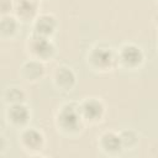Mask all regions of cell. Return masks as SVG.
<instances>
[{
    "label": "cell",
    "mask_w": 158,
    "mask_h": 158,
    "mask_svg": "<svg viewBox=\"0 0 158 158\" xmlns=\"http://www.w3.org/2000/svg\"><path fill=\"white\" fill-rule=\"evenodd\" d=\"M86 126L78 101H65L56 110L54 127L59 135L68 138H77L84 132Z\"/></svg>",
    "instance_id": "obj_1"
},
{
    "label": "cell",
    "mask_w": 158,
    "mask_h": 158,
    "mask_svg": "<svg viewBox=\"0 0 158 158\" xmlns=\"http://www.w3.org/2000/svg\"><path fill=\"white\" fill-rule=\"evenodd\" d=\"M88 68L96 74H107L118 68L117 52L106 43L93 44L85 56Z\"/></svg>",
    "instance_id": "obj_2"
},
{
    "label": "cell",
    "mask_w": 158,
    "mask_h": 158,
    "mask_svg": "<svg viewBox=\"0 0 158 158\" xmlns=\"http://www.w3.org/2000/svg\"><path fill=\"white\" fill-rule=\"evenodd\" d=\"M25 52L28 58L41 60L43 63L51 62L57 54V46L49 37L32 33L25 41Z\"/></svg>",
    "instance_id": "obj_3"
},
{
    "label": "cell",
    "mask_w": 158,
    "mask_h": 158,
    "mask_svg": "<svg viewBox=\"0 0 158 158\" xmlns=\"http://www.w3.org/2000/svg\"><path fill=\"white\" fill-rule=\"evenodd\" d=\"M117 52V62L118 68L125 70H138L143 67L146 62V54L143 48L135 43V42H123L118 48Z\"/></svg>",
    "instance_id": "obj_4"
},
{
    "label": "cell",
    "mask_w": 158,
    "mask_h": 158,
    "mask_svg": "<svg viewBox=\"0 0 158 158\" xmlns=\"http://www.w3.org/2000/svg\"><path fill=\"white\" fill-rule=\"evenodd\" d=\"M17 143L21 151L25 152L27 156L42 157V152L46 146V136L41 130L27 126L19 131Z\"/></svg>",
    "instance_id": "obj_5"
},
{
    "label": "cell",
    "mask_w": 158,
    "mask_h": 158,
    "mask_svg": "<svg viewBox=\"0 0 158 158\" xmlns=\"http://www.w3.org/2000/svg\"><path fill=\"white\" fill-rule=\"evenodd\" d=\"M78 105L80 114L88 126H94L104 122L107 110L106 104L101 98L94 95L85 96L80 101H78Z\"/></svg>",
    "instance_id": "obj_6"
},
{
    "label": "cell",
    "mask_w": 158,
    "mask_h": 158,
    "mask_svg": "<svg viewBox=\"0 0 158 158\" xmlns=\"http://www.w3.org/2000/svg\"><path fill=\"white\" fill-rule=\"evenodd\" d=\"M51 81H52L53 88L58 93L68 94L75 88L78 78H77V74L72 67H69L68 64L60 63V64H57L52 69Z\"/></svg>",
    "instance_id": "obj_7"
},
{
    "label": "cell",
    "mask_w": 158,
    "mask_h": 158,
    "mask_svg": "<svg viewBox=\"0 0 158 158\" xmlns=\"http://www.w3.org/2000/svg\"><path fill=\"white\" fill-rule=\"evenodd\" d=\"M32 117L31 109L26 102H19L12 105H6L5 109V122L7 126L15 130H22L30 126Z\"/></svg>",
    "instance_id": "obj_8"
},
{
    "label": "cell",
    "mask_w": 158,
    "mask_h": 158,
    "mask_svg": "<svg viewBox=\"0 0 158 158\" xmlns=\"http://www.w3.org/2000/svg\"><path fill=\"white\" fill-rule=\"evenodd\" d=\"M98 149L107 157H117L123 152L118 131L106 130L98 135L96 138Z\"/></svg>",
    "instance_id": "obj_9"
},
{
    "label": "cell",
    "mask_w": 158,
    "mask_h": 158,
    "mask_svg": "<svg viewBox=\"0 0 158 158\" xmlns=\"http://www.w3.org/2000/svg\"><path fill=\"white\" fill-rule=\"evenodd\" d=\"M19 75L27 84H37L46 75V63L37 59L27 58L21 63Z\"/></svg>",
    "instance_id": "obj_10"
},
{
    "label": "cell",
    "mask_w": 158,
    "mask_h": 158,
    "mask_svg": "<svg viewBox=\"0 0 158 158\" xmlns=\"http://www.w3.org/2000/svg\"><path fill=\"white\" fill-rule=\"evenodd\" d=\"M32 26V33H36L38 36L49 37L52 38L58 30V20L54 14L52 12H40L38 16L33 20L31 23Z\"/></svg>",
    "instance_id": "obj_11"
},
{
    "label": "cell",
    "mask_w": 158,
    "mask_h": 158,
    "mask_svg": "<svg viewBox=\"0 0 158 158\" xmlns=\"http://www.w3.org/2000/svg\"><path fill=\"white\" fill-rule=\"evenodd\" d=\"M12 14L21 23H32L40 14V0H14Z\"/></svg>",
    "instance_id": "obj_12"
},
{
    "label": "cell",
    "mask_w": 158,
    "mask_h": 158,
    "mask_svg": "<svg viewBox=\"0 0 158 158\" xmlns=\"http://www.w3.org/2000/svg\"><path fill=\"white\" fill-rule=\"evenodd\" d=\"M21 22L14 14L1 15L0 16V37L4 41H10L16 38L20 32Z\"/></svg>",
    "instance_id": "obj_13"
},
{
    "label": "cell",
    "mask_w": 158,
    "mask_h": 158,
    "mask_svg": "<svg viewBox=\"0 0 158 158\" xmlns=\"http://www.w3.org/2000/svg\"><path fill=\"white\" fill-rule=\"evenodd\" d=\"M26 91L19 85L6 86L2 91V102L5 105H12L19 102H26Z\"/></svg>",
    "instance_id": "obj_14"
},
{
    "label": "cell",
    "mask_w": 158,
    "mask_h": 158,
    "mask_svg": "<svg viewBox=\"0 0 158 158\" xmlns=\"http://www.w3.org/2000/svg\"><path fill=\"white\" fill-rule=\"evenodd\" d=\"M118 133H120V138H121L123 152L125 151H133V149H136V147L139 143V135L135 130H132V128H123V130L118 131Z\"/></svg>",
    "instance_id": "obj_15"
},
{
    "label": "cell",
    "mask_w": 158,
    "mask_h": 158,
    "mask_svg": "<svg viewBox=\"0 0 158 158\" xmlns=\"http://www.w3.org/2000/svg\"><path fill=\"white\" fill-rule=\"evenodd\" d=\"M12 7H14V0H0V14L1 15L12 14Z\"/></svg>",
    "instance_id": "obj_16"
},
{
    "label": "cell",
    "mask_w": 158,
    "mask_h": 158,
    "mask_svg": "<svg viewBox=\"0 0 158 158\" xmlns=\"http://www.w3.org/2000/svg\"><path fill=\"white\" fill-rule=\"evenodd\" d=\"M152 20H153V25H154V27L158 30V11H156V12H154V15H153Z\"/></svg>",
    "instance_id": "obj_17"
},
{
    "label": "cell",
    "mask_w": 158,
    "mask_h": 158,
    "mask_svg": "<svg viewBox=\"0 0 158 158\" xmlns=\"http://www.w3.org/2000/svg\"><path fill=\"white\" fill-rule=\"evenodd\" d=\"M157 52H158V42H157Z\"/></svg>",
    "instance_id": "obj_18"
},
{
    "label": "cell",
    "mask_w": 158,
    "mask_h": 158,
    "mask_svg": "<svg viewBox=\"0 0 158 158\" xmlns=\"http://www.w3.org/2000/svg\"><path fill=\"white\" fill-rule=\"evenodd\" d=\"M156 2H157V4H158V0H156Z\"/></svg>",
    "instance_id": "obj_19"
},
{
    "label": "cell",
    "mask_w": 158,
    "mask_h": 158,
    "mask_svg": "<svg viewBox=\"0 0 158 158\" xmlns=\"http://www.w3.org/2000/svg\"><path fill=\"white\" fill-rule=\"evenodd\" d=\"M40 1H41V0H40Z\"/></svg>",
    "instance_id": "obj_20"
}]
</instances>
